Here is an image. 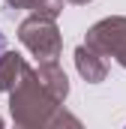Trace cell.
<instances>
[{"label":"cell","instance_id":"277c9868","mask_svg":"<svg viewBox=\"0 0 126 129\" xmlns=\"http://www.w3.org/2000/svg\"><path fill=\"white\" fill-rule=\"evenodd\" d=\"M27 72H30V66L24 63L21 54L6 51V54L0 57V90H15V87L27 78Z\"/></svg>","mask_w":126,"mask_h":129},{"label":"cell","instance_id":"3957f363","mask_svg":"<svg viewBox=\"0 0 126 129\" xmlns=\"http://www.w3.org/2000/svg\"><path fill=\"white\" fill-rule=\"evenodd\" d=\"M75 66H78V72L96 84V81H102L105 78V72H108V57H102L99 51H93L90 45H78L75 48Z\"/></svg>","mask_w":126,"mask_h":129},{"label":"cell","instance_id":"7a4b0ae2","mask_svg":"<svg viewBox=\"0 0 126 129\" xmlns=\"http://www.w3.org/2000/svg\"><path fill=\"white\" fill-rule=\"evenodd\" d=\"M87 45L102 57H114L126 66V18H105L87 30Z\"/></svg>","mask_w":126,"mask_h":129},{"label":"cell","instance_id":"9c48e42d","mask_svg":"<svg viewBox=\"0 0 126 129\" xmlns=\"http://www.w3.org/2000/svg\"><path fill=\"white\" fill-rule=\"evenodd\" d=\"M0 129H3V120H0Z\"/></svg>","mask_w":126,"mask_h":129},{"label":"cell","instance_id":"6da1fadb","mask_svg":"<svg viewBox=\"0 0 126 129\" xmlns=\"http://www.w3.org/2000/svg\"><path fill=\"white\" fill-rule=\"evenodd\" d=\"M18 39L30 48L42 63H57L63 42H60V33H57V27H54L51 18H45V15H30V18H24V21L18 24Z\"/></svg>","mask_w":126,"mask_h":129},{"label":"cell","instance_id":"8992f818","mask_svg":"<svg viewBox=\"0 0 126 129\" xmlns=\"http://www.w3.org/2000/svg\"><path fill=\"white\" fill-rule=\"evenodd\" d=\"M6 3L15 6V9H30L36 15H45V18L60 15V9H63V0H6Z\"/></svg>","mask_w":126,"mask_h":129},{"label":"cell","instance_id":"5b68a950","mask_svg":"<svg viewBox=\"0 0 126 129\" xmlns=\"http://www.w3.org/2000/svg\"><path fill=\"white\" fill-rule=\"evenodd\" d=\"M36 75H39V81H42V84H45V87H48L54 96L60 99V102L66 99V93H69V84H66V75L60 72V66H57V63H42L39 69H36Z\"/></svg>","mask_w":126,"mask_h":129},{"label":"cell","instance_id":"ba28073f","mask_svg":"<svg viewBox=\"0 0 126 129\" xmlns=\"http://www.w3.org/2000/svg\"><path fill=\"white\" fill-rule=\"evenodd\" d=\"M69 3H87V0H69Z\"/></svg>","mask_w":126,"mask_h":129},{"label":"cell","instance_id":"52a82bcc","mask_svg":"<svg viewBox=\"0 0 126 129\" xmlns=\"http://www.w3.org/2000/svg\"><path fill=\"white\" fill-rule=\"evenodd\" d=\"M3 48H6V36H3V33H0V57H3V54H6V51H3Z\"/></svg>","mask_w":126,"mask_h":129}]
</instances>
